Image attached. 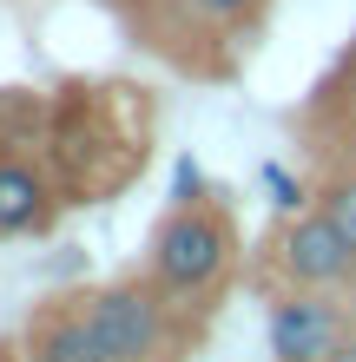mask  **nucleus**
<instances>
[{"mask_svg": "<svg viewBox=\"0 0 356 362\" xmlns=\"http://www.w3.org/2000/svg\"><path fill=\"white\" fill-rule=\"evenodd\" d=\"M113 7L139 33V47H152L159 59H172L185 73L218 79V73H231L224 47L244 53L277 0H113Z\"/></svg>", "mask_w": 356, "mask_h": 362, "instance_id": "nucleus-3", "label": "nucleus"}, {"mask_svg": "<svg viewBox=\"0 0 356 362\" xmlns=\"http://www.w3.org/2000/svg\"><path fill=\"white\" fill-rule=\"evenodd\" d=\"M317 204L343 224V238L356 244V165H350V172H330V178L317 185Z\"/></svg>", "mask_w": 356, "mask_h": 362, "instance_id": "nucleus-9", "label": "nucleus"}, {"mask_svg": "<svg viewBox=\"0 0 356 362\" xmlns=\"http://www.w3.org/2000/svg\"><path fill=\"white\" fill-rule=\"evenodd\" d=\"M67 191L47 145V99L33 86H0V238H40Z\"/></svg>", "mask_w": 356, "mask_h": 362, "instance_id": "nucleus-4", "label": "nucleus"}, {"mask_svg": "<svg viewBox=\"0 0 356 362\" xmlns=\"http://www.w3.org/2000/svg\"><path fill=\"white\" fill-rule=\"evenodd\" d=\"M270 276L277 284H310V290H350L356 284V244L323 204L290 211V224L270 244Z\"/></svg>", "mask_w": 356, "mask_h": 362, "instance_id": "nucleus-7", "label": "nucleus"}, {"mask_svg": "<svg viewBox=\"0 0 356 362\" xmlns=\"http://www.w3.org/2000/svg\"><path fill=\"white\" fill-rule=\"evenodd\" d=\"M79 303H86V316H93V329H99V343H106L113 362H185L192 343H198V329H205L145 270L79 290Z\"/></svg>", "mask_w": 356, "mask_h": 362, "instance_id": "nucleus-5", "label": "nucleus"}, {"mask_svg": "<svg viewBox=\"0 0 356 362\" xmlns=\"http://www.w3.org/2000/svg\"><path fill=\"white\" fill-rule=\"evenodd\" d=\"M27 362H113L79 296H53L27 316Z\"/></svg>", "mask_w": 356, "mask_h": 362, "instance_id": "nucleus-8", "label": "nucleus"}, {"mask_svg": "<svg viewBox=\"0 0 356 362\" xmlns=\"http://www.w3.org/2000/svg\"><path fill=\"white\" fill-rule=\"evenodd\" d=\"M238 264H244V230H238V211L224 204V191L172 198L159 211L152 238H145V276L192 323H212V310H224V290L238 284Z\"/></svg>", "mask_w": 356, "mask_h": 362, "instance_id": "nucleus-1", "label": "nucleus"}, {"mask_svg": "<svg viewBox=\"0 0 356 362\" xmlns=\"http://www.w3.org/2000/svg\"><path fill=\"white\" fill-rule=\"evenodd\" d=\"M47 145L59 165V191L67 204H86L93 191H113L132 172L119 158H145V99L139 86H67L47 99Z\"/></svg>", "mask_w": 356, "mask_h": 362, "instance_id": "nucleus-2", "label": "nucleus"}, {"mask_svg": "<svg viewBox=\"0 0 356 362\" xmlns=\"http://www.w3.org/2000/svg\"><path fill=\"white\" fill-rule=\"evenodd\" d=\"M330 362H356V329L343 336V349H337V356H330Z\"/></svg>", "mask_w": 356, "mask_h": 362, "instance_id": "nucleus-10", "label": "nucleus"}, {"mask_svg": "<svg viewBox=\"0 0 356 362\" xmlns=\"http://www.w3.org/2000/svg\"><path fill=\"white\" fill-rule=\"evenodd\" d=\"M350 329H356V316H350V303H343V290L277 284V296L264 303L270 362H330V356L343 349Z\"/></svg>", "mask_w": 356, "mask_h": 362, "instance_id": "nucleus-6", "label": "nucleus"}]
</instances>
